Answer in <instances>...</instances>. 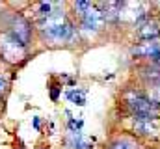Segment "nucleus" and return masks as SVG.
Listing matches in <instances>:
<instances>
[{
    "label": "nucleus",
    "mask_w": 160,
    "mask_h": 149,
    "mask_svg": "<svg viewBox=\"0 0 160 149\" xmlns=\"http://www.w3.org/2000/svg\"><path fill=\"white\" fill-rule=\"evenodd\" d=\"M160 52V39L151 41H134L128 47V56L134 64H143V62H153Z\"/></svg>",
    "instance_id": "obj_5"
},
{
    "label": "nucleus",
    "mask_w": 160,
    "mask_h": 149,
    "mask_svg": "<svg viewBox=\"0 0 160 149\" xmlns=\"http://www.w3.org/2000/svg\"><path fill=\"white\" fill-rule=\"evenodd\" d=\"M143 147H145L143 142H140L136 136H132V134H128L125 131L116 132L108 140V144L104 146V149H143Z\"/></svg>",
    "instance_id": "obj_8"
},
{
    "label": "nucleus",
    "mask_w": 160,
    "mask_h": 149,
    "mask_svg": "<svg viewBox=\"0 0 160 149\" xmlns=\"http://www.w3.org/2000/svg\"><path fill=\"white\" fill-rule=\"evenodd\" d=\"M65 99H67L71 105L84 106L86 101H88V90H84V88H69V90L65 91Z\"/></svg>",
    "instance_id": "obj_10"
},
{
    "label": "nucleus",
    "mask_w": 160,
    "mask_h": 149,
    "mask_svg": "<svg viewBox=\"0 0 160 149\" xmlns=\"http://www.w3.org/2000/svg\"><path fill=\"white\" fill-rule=\"evenodd\" d=\"M151 6H153V9H155V13L158 15V19H160V2H151Z\"/></svg>",
    "instance_id": "obj_12"
},
{
    "label": "nucleus",
    "mask_w": 160,
    "mask_h": 149,
    "mask_svg": "<svg viewBox=\"0 0 160 149\" xmlns=\"http://www.w3.org/2000/svg\"><path fill=\"white\" fill-rule=\"evenodd\" d=\"M134 82L147 88L155 86L160 88V65L143 62V64H134Z\"/></svg>",
    "instance_id": "obj_6"
},
{
    "label": "nucleus",
    "mask_w": 160,
    "mask_h": 149,
    "mask_svg": "<svg viewBox=\"0 0 160 149\" xmlns=\"http://www.w3.org/2000/svg\"><path fill=\"white\" fill-rule=\"evenodd\" d=\"M151 64H157V65H160V52L157 54V58H155V60H153Z\"/></svg>",
    "instance_id": "obj_15"
},
{
    "label": "nucleus",
    "mask_w": 160,
    "mask_h": 149,
    "mask_svg": "<svg viewBox=\"0 0 160 149\" xmlns=\"http://www.w3.org/2000/svg\"><path fill=\"white\" fill-rule=\"evenodd\" d=\"M11 36H15L22 45H28L32 34H34V24L24 17V15H15L9 23V30H8Z\"/></svg>",
    "instance_id": "obj_7"
},
{
    "label": "nucleus",
    "mask_w": 160,
    "mask_h": 149,
    "mask_svg": "<svg viewBox=\"0 0 160 149\" xmlns=\"http://www.w3.org/2000/svg\"><path fill=\"white\" fill-rule=\"evenodd\" d=\"M127 125L121 129L132 136H136L145 146L160 144V117H121Z\"/></svg>",
    "instance_id": "obj_2"
},
{
    "label": "nucleus",
    "mask_w": 160,
    "mask_h": 149,
    "mask_svg": "<svg viewBox=\"0 0 160 149\" xmlns=\"http://www.w3.org/2000/svg\"><path fill=\"white\" fill-rule=\"evenodd\" d=\"M60 93H62V86H52L50 88V99L52 101H58L60 99Z\"/></svg>",
    "instance_id": "obj_11"
},
{
    "label": "nucleus",
    "mask_w": 160,
    "mask_h": 149,
    "mask_svg": "<svg viewBox=\"0 0 160 149\" xmlns=\"http://www.w3.org/2000/svg\"><path fill=\"white\" fill-rule=\"evenodd\" d=\"M6 91V80L4 78H0V97H2V93Z\"/></svg>",
    "instance_id": "obj_13"
},
{
    "label": "nucleus",
    "mask_w": 160,
    "mask_h": 149,
    "mask_svg": "<svg viewBox=\"0 0 160 149\" xmlns=\"http://www.w3.org/2000/svg\"><path fill=\"white\" fill-rule=\"evenodd\" d=\"M93 138L86 136L82 131L80 132H65L63 136V144L67 146L69 149H93Z\"/></svg>",
    "instance_id": "obj_9"
},
{
    "label": "nucleus",
    "mask_w": 160,
    "mask_h": 149,
    "mask_svg": "<svg viewBox=\"0 0 160 149\" xmlns=\"http://www.w3.org/2000/svg\"><path fill=\"white\" fill-rule=\"evenodd\" d=\"M28 50L26 45H22L15 36H11L8 30L0 34V58L8 64H21L26 58Z\"/></svg>",
    "instance_id": "obj_3"
},
{
    "label": "nucleus",
    "mask_w": 160,
    "mask_h": 149,
    "mask_svg": "<svg viewBox=\"0 0 160 149\" xmlns=\"http://www.w3.org/2000/svg\"><path fill=\"white\" fill-rule=\"evenodd\" d=\"M34 129H38V131L41 129V121H39V117H34Z\"/></svg>",
    "instance_id": "obj_14"
},
{
    "label": "nucleus",
    "mask_w": 160,
    "mask_h": 149,
    "mask_svg": "<svg viewBox=\"0 0 160 149\" xmlns=\"http://www.w3.org/2000/svg\"><path fill=\"white\" fill-rule=\"evenodd\" d=\"M118 108L121 117H160V105L153 103L143 88L134 80L121 88Z\"/></svg>",
    "instance_id": "obj_1"
},
{
    "label": "nucleus",
    "mask_w": 160,
    "mask_h": 149,
    "mask_svg": "<svg viewBox=\"0 0 160 149\" xmlns=\"http://www.w3.org/2000/svg\"><path fill=\"white\" fill-rule=\"evenodd\" d=\"M132 43L134 41H151V39H160V19L153 11L147 17H143L132 30Z\"/></svg>",
    "instance_id": "obj_4"
}]
</instances>
